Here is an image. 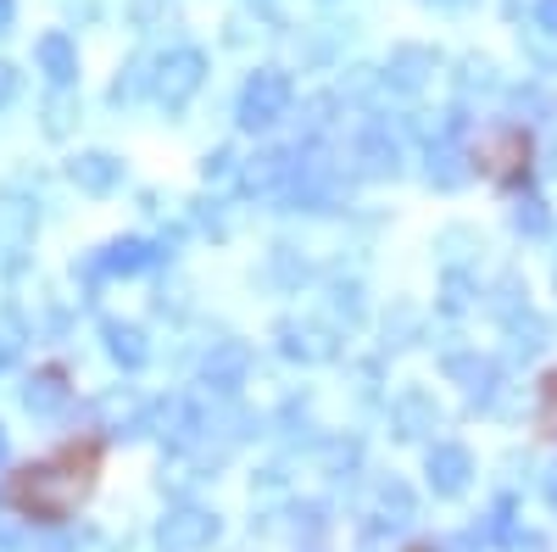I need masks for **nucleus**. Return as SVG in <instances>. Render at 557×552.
I'll use <instances>...</instances> for the list:
<instances>
[{"mask_svg":"<svg viewBox=\"0 0 557 552\" xmlns=\"http://www.w3.org/2000/svg\"><path fill=\"white\" fill-rule=\"evenodd\" d=\"M530 157H535V140L524 128H491L485 140L474 146V168L496 184V191H513V184L530 179Z\"/></svg>","mask_w":557,"mask_h":552,"instance_id":"2","label":"nucleus"},{"mask_svg":"<svg viewBox=\"0 0 557 552\" xmlns=\"http://www.w3.org/2000/svg\"><path fill=\"white\" fill-rule=\"evenodd\" d=\"M407 552H430V547H407Z\"/></svg>","mask_w":557,"mask_h":552,"instance_id":"4","label":"nucleus"},{"mask_svg":"<svg viewBox=\"0 0 557 552\" xmlns=\"http://www.w3.org/2000/svg\"><path fill=\"white\" fill-rule=\"evenodd\" d=\"M535 430L546 441H557V368L541 375V385H535Z\"/></svg>","mask_w":557,"mask_h":552,"instance_id":"3","label":"nucleus"},{"mask_svg":"<svg viewBox=\"0 0 557 552\" xmlns=\"http://www.w3.org/2000/svg\"><path fill=\"white\" fill-rule=\"evenodd\" d=\"M101 475H107V436L78 430V436L57 441L51 452L12 464L7 480H0V502H7L17 519L57 530V525H73L89 508V496L101 491Z\"/></svg>","mask_w":557,"mask_h":552,"instance_id":"1","label":"nucleus"}]
</instances>
